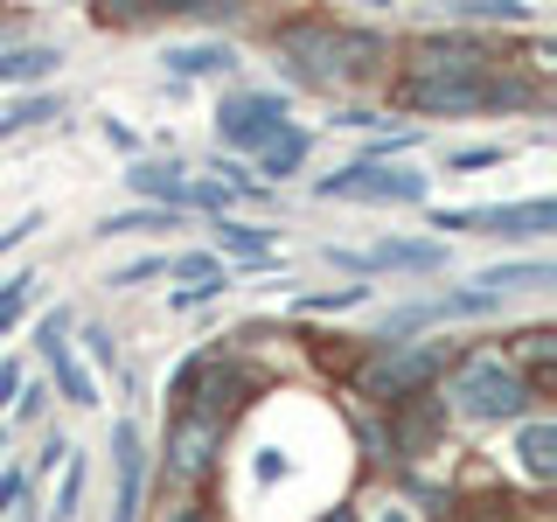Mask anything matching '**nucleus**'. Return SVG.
Here are the masks:
<instances>
[{"mask_svg": "<svg viewBox=\"0 0 557 522\" xmlns=\"http://www.w3.org/2000/svg\"><path fill=\"white\" fill-rule=\"evenodd\" d=\"M397 104L418 119H467V112H530L536 84L495 63V49L474 35H418L397 70Z\"/></svg>", "mask_w": 557, "mask_h": 522, "instance_id": "1", "label": "nucleus"}, {"mask_svg": "<svg viewBox=\"0 0 557 522\" xmlns=\"http://www.w3.org/2000/svg\"><path fill=\"white\" fill-rule=\"evenodd\" d=\"M440 405L453 418H474V425H522L536 397H530V383H522V370L509 356H460L446 370Z\"/></svg>", "mask_w": 557, "mask_h": 522, "instance_id": "2", "label": "nucleus"}, {"mask_svg": "<svg viewBox=\"0 0 557 522\" xmlns=\"http://www.w3.org/2000/svg\"><path fill=\"white\" fill-rule=\"evenodd\" d=\"M440 370H446V356H440L432 341H376V356L362 362L348 383H356V397H370V405L397 411V405H411V397H425Z\"/></svg>", "mask_w": 557, "mask_h": 522, "instance_id": "3", "label": "nucleus"}, {"mask_svg": "<svg viewBox=\"0 0 557 522\" xmlns=\"http://www.w3.org/2000/svg\"><path fill=\"white\" fill-rule=\"evenodd\" d=\"M313 196L321 202H376V209H418L432 196V182L405 161H348L335 174H321L313 182Z\"/></svg>", "mask_w": 557, "mask_h": 522, "instance_id": "4", "label": "nucleus"}, {"mask_svg": "<svg viewBox=\"0 0 557 522\" xmlns=\"http://www.w3.org/2000/svg\"><path fill=\"white\" fill-rule=\"evenodd\" d=\"M272 49L293 63V84H313V91L348 84V28L335 22H293L272 35Z\"/></svg>", "mask_w": 557, "mask_h": 522, "instance_id": "5", "label": "nucleus"}, {"mask_svg": "<svg viewBox=\"0 0 557 522\" xmlns=\"http://www.w3.org/2000/svg\"><path fill=\"white\" fill-rule=\"evenodd\" d=\"M432 231H474V237H550L557 231V202L550 196H522V202H474V209H432Z\"/></svg>", "mask_w": 557, "mask_h": 522, "instance_id": "6", "label": "nucleus"}, {"mask_svg": "<svg viewBox=\"0 0 557 522\" xmlns=\"http://www.w3.org/2000/svg\"><path fill=\"white\" fill-rule=\"evenodd\" d=\"M286 126H293V119H286V91H223V104H216L223 161H231V153H251V161H258Z\"/></svg>", "mask_w": 557, "mask_h": 522, "instance_id": "7", "label": "nucleus"}, {"mask_svg": "<svg viewBox=\"0 0 557 522\" xmlns=\"http://www.w3.org/2000/svg\"><path fill=\"white\" fill-rule=\"evenodd\" d=\"M216 452H223V425L202 411H174L168 418V452H161V481L188 487L202 474H216Z\"/></svg>", "mask_w": 557, "mask_h": 522, "instance_id": "8", "label": "nucleus"}, {"mask_svg": "<svg viewBox=\"0 0 557 522\" xmlns=\"http://www.w3.org/2000/svg\"><path fill=\"white\" fill-rule=\"evenodd\" d=\"M70 327H77V313H70V307H49L42 321H35V348H42L49 376L63 383V405L91 411V405H98V383H91V370L77 362V341H70Z\"/></svg>", "mask_w": 557, "mask_h": 522, "instance_id": "9", "label": "nucleus"}, {"mask_svg": "<svg viewBox=\"0 0 557 522\" xmlns=\"http://www.w3.org/2000/svg\"><path fill=\"white\" fill-rule=\"evenodd\" d=\"M104 446H112V474H119L112 522H139V495H147V432H139V418H119Z\"/></svg>", "mask_w": 557, "mask_h": 522, "instance_id": "10", "label": "nucleus"}, {"mask_svg": "<svg viewBox=\"0 0 557 522\" xmlns=\"http://www.w3.org/2000/svg\"><path fill=\"white\" fill-rule=\"evenodd\" d=\"M126 188L147 209H168V216H188V209H196V174L174 161V153H168V161H133L126 167Z\"/></svg>", "mask_w": 557, "mask_h": 522, "instance_id": "11", "label": "nucleus"}, {"mask_svg": "<svg viewBox=\"0 0 557 522\" xmlns=\"http://www.w3.org/2000/svg\"><path fill=\"white\" fill-rule=\"evenodd\" d=\"M362 272H411V278H432L446 272V244L440 237H383L362 251Z\"/></svg>", "mask_w": 557, "mask_h": 522, "instance_id": "12", "label": "nucleus"}, {"mask_svg": "<svg viewBox=\"0 0 557 522\" xmlns=\"http://www.w3.org/2000/svg\"><path fill=\"white\" fill-rule=\"evenodd\" d=\"M209 237H216V258H223V265L237 258V265H251V272L272 265V244H278L272 223H251V216H216V231H209Z\"/></svg>", "mask_w": 557, "mask_h": 522, "instance_id": "13", "label": "nucleus"}, {"mask_svg": "<svg viewBox=\"0 0 557 522\" xmlns=\"http://www.w3.org/2000/svg\"><path fill=\"white\" fill-rule=\"evenodd\" d=\"M161 70H168V77H182V84H196V77H231V70H237V49H231V42H168V49H161Z\"/></svg>", "mask_w": 557, "mask_h": 522, "instance_id": "14", "label": "nucleus"}, {"mask_svg": "<svg viewBox=\"0 0 557 522\" xmlns=\"http://www.w3.org/2000/svg\"><path fill=\"white\" fill-rule=\"evenodd\" d=\"M440 418H446L440 397H411V405L391 411V439H383V446H397V452H411V460H418V452L440 439Z\"/></svg>", "mask_w": 557, "mask_h": 522, "instance_id": "15", "label": "nucleus"}, {"mask_svg": "<svg viewBox=\"0 0 557 522\" xmlns=\"http://www.w3.org/2000/svg\"><path fill=\"white\" fill-rule=\"evenodd\" d=\"M474 286L495 293V300H509V293H550L557 286V265H550V258H509V265L474 272Z\"/></svg>", "mask_w": 557, "mask_h": 522, "instance_id": "16", "label": "nucleus"}, {"mask_svg": "<svg viewBox=\"0 0 557 522\" xmlns=\"http://www.w3.org/2000/svg\"><path fill=\"white\" fill-rule=\"evenodd\" d=\"M307 153H313V133H307V126H286V133H278L265 153H258V174H265L258 188H278V182H293V174L307 167Z\"/></svg>", "mask_w": 557, "mask_h": 522, "instance_id": "17", "label": "nucleus"}, {"mask_svg": "<svg viewBox=\"0 0 557 522\" xmlns=\"http://www.w3.org/2000/svg\"><path fill=\"white\" fill-rule=\"evenodd\" d=\"M57 63H63V49H49V42L0 49V91H14V84H42V77H57Z\"/></svg>", "mask_w": 557, "mask_h": 522, "instance_id": "18", "label": "nucleus"}, {"mask_svg": "<svg viewBox=\"0 0 557 522\" xmlns=\"http://www.w3.org/2000/svg\"><path fill=\"white\" fill-rule=\"evenodd\" d=\"M42 119H63V91H28V98H8V104H0V139L35 133Z\"/></svg>", "mask_w": 557, "mask_h": 522, "instance_id": "19", "label": "nucleus"}, {"mask_svg": "<svg viewBox=\"0 0 557 522\" xmlns=\"http://www.w3.org/2000/svg\"><path fill=\"white\" fill-rule=\"evenodd\" d=\"M516 452H522V467H530L536 481H550L557 474V425H550V418H522Z\"/></svg>", "mask_w": 557, "mask_h": 522, "instance_id": "20", "label": "nucleus"}, {"mask_svg": "<svg viewBox=\"0 0 557 522\" xmlns=\"http://www.w3.org/2000/svg\"><path fill=\"white\" fill-rule=\"evenodd\" d=\"M174 223H182V216H168V209H147V202H139V209H112V216L98 223V237H147V231H174Z\"/></svg>", "mask_w": 557, "mask_h": 522, "instance_id": "21", "label": "nucleus"}, {"mask_svg": "<svg viewBox=\"0 0 557 522\" xmlns=\"http://www.w3.org/2000/svg\"><path fill=\"white\" fill-rule=\"evenodd\" d=\"M231 265H223L216 251H174V258H161V278H182V286H196V278H223Z\"/></svg>", "mask_w": 557, "mask_h": 522, "instance_id": "22", "label": "nucleus"}, {"mask_svg": "<svg viewBox=\"0 0 557 522\" xmlns=\"http://www.w3.org/2000/svg\"><path fill=\"white\" fill-rule=\"evenodd\" d=\"M35 286H42V278H35V272H8V278H0V335H8V327H14V321H22V313H28Z\"/></svg>", "mask_w": 557, "mask_h": 522, "instance_id": "23", "label": "nucleus"}, {"mask_svg": "<svg viewBox=\"0 0 557 522\" xmlns=\"http://www.w3.org/2000/svg\"><path fill=\"white\" fill-rule=\"evenodd\" d=\"M348 307H370V286H327V293H300L293 313H348Z\"/></svg>", "mask_w": 557, "mask_h": 522, "instance_id": "24", "label": "nucleus"}, {"mask_svg": "<svg viewBox=\"0 0 557 522\" xmlns=\"http://www.w3.org/2000/svg\"><path fill=\"white\" fill-rule=\"evenodd\" d=\"M77 501H84V452L70 446V460H63V481H57V509H49V522H77Z\"/></svg>", "mask_w": 557, "mask_h": 522, "instance_id": "25", "label": "nucleus"}, {"mask_svg": "<svg viewBox=\"0 0 557 522\" xmlns=\"http://www.w3.org/2000/svg\"><path fill=\"white\" fill-rule=\"evenodd\" d=\"M223 293H231V272H223V278H196V286H174L168 307H174V313H196V307H209V300H223Z\"/></svg>", "mask_w": 557, "mask_h": 522, "instance_id": "26", "label": "nucleus"}, {"mask_svg": "<svg viewBox=\"0 0 557 522\" xmlns=\"http://www.w3.org/2000/svg\"><path fill=\"white\" fill-rule=\"evenodd\" d=\"M28 509V467H0V522Z\"/></svg>", "mask_w": 557, "mask_h": 522, "instance_id": "27", "label": "nucleus"}, {"mask_svg": "<svg viewBox=\"0 0 557 522\" xmlns=\"http://www.w3.org/2000/svg\"><path fill=\"white\" fill-rule=\"evenodd\" d=\"M509 147H453L446 153V174H474V167H495Z\"/></svg>", "mask_w": 557, "mask_h": 522, "instance_id": "28", "label": "nucleus"}, {"mask_svg": "<svg viewBox=\"0 0 557 522\" xmlns=\"http://www.w3.org/2000/svg\"><path fill=\"white\" fill-rule=\"evenodd\" d=\"M168 258V251H161ZM161 258H133V265H119L112 278H104V286L112 293H126V286H147V278H161Z\"/></svg>", "mask_w": 557, "mask_h": 522, "instance_id": "29", "label": "nucleus"}, {"mask_svg": "<svg viewBox=\"0 0 557 522\" xmlns=\"http://www.w3.org/2000/svg\"><path fill=\"white\" fill-rule=\"evenodd\" d=\"M49 383H22V397H14V418H22V425H42V411H49Z\"/></svg>", "mask_w": 557, "mask_h": 522, "instance_id": "30", "label": "nucleus"}, {"mask_svg": "<svg viewBox=\"0 0 557 522\" xmlns=\"http://www.w3.org/2000/svg\"><path fill=\"white\" fill-rule=\"evenodd\" d=\"M84 348H91V362H98V370H119V341H112V327L84 321Z\"/></svg>", "mask_w": 557, "mask_h": 522, "instance_id": "31", "label": "nucleus"}, {"mask_svg": "<svg viewBox=\"0 0 557 522\" xmlns=\"http://www.w3.org/2000/svg\"><path fill=\"white\" fill-rule=\"evenodd\" d=\"M35 231H42V209H28V216H14L8 231H0V258H8V251H22V244H28Z\"/></svg>", "mask_w": 557, "mask_h": 522, "instance_id": "32", "label": "nucleus"}, {"mask_svg": "<svg viewBox=\"0 0 557 522\" xmlns=\"http://www.w3.org/2000/svg\"><path fill=\"white\" fill-rule=\"evenodd\" d=\"M63 460H70V439H63V432H42V460H35V467H42V474H57Z\"/></svg>", "mask_w": 557, "mask_h": 522, "instance_id": "33", "label": "nucleus"}, {"mask_svg": "<svg viewBox=\"0 0 557 522\" xmlns=\"http://www.w3.org/2000/svg\"><path fill=\"white\" fill-rule=\"evenodd\" d=\"M14 397H22V362H0V418H8Z\"/></svg>", "mask_w": 557, "mask_h": 522, "instance_id": "34", "label": "nucleus"}, {"mask_svg": "<svg viewBox=\"0 0 557 522\" xmlns=\"http://www.w3.org/2000/svg\"><path fill=\"white\" fill-rule=\"evenodd\" d=\"M104 139H112L119 153H139V133H133V126H119V119H104Z\"/></svg>", "mask_w": 557, "mask_h": 522, "instance_id": "35", "label": "nucleus"}, {"mask_svg": "<svg viewBox=\"0 0 557 522\" xmlns=\"http://www.w3.org/2000/svg\"><path fill=\"white\" fill-rule=\"evenodd\" d=\"M161 522H216V515L196 509V501H174V509H161Z\"/></svg>", "mask_w": 557, "mask_h": 522, "instance_id": "36", "label": "nucleus"}, {"mask_svg": "<svg viewBox=\"0 0 557 522\" xmlns=\"http://www.w3.org/2000/svg\"><path fill=\"white\" fill-rule=\"evenodd\" d=\"M335 522H356V509H335Z\"/></svg>", "mask_w": 557, "mask_h": 522, "instance_id": "37", "label": "nucleus"}, {"mask_svg": "<svg viewBox=\"0 0 557 522\" xmlns=\"http://www.w3.org/2000/svg\"><path fill=\"white\" fill-rule=\"evenodd\" d=\"M14 522H28V509H22V515H14Z\"/></svg>", "mask_w": 557, "mask_h": 522, "instance_id": "38", "label": "nucleus"}]
</instances>
